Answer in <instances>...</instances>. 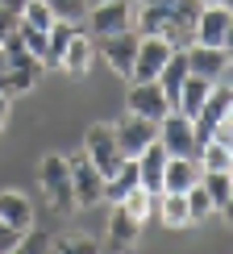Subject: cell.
<instances>
[{"label":"cell","mask_w":233,"mask_h":254,"mask_svg":"<svg viewBox=\"0 0 233 254\" xmlns=\"http://www.w3.org/2000/svg\"><path fill=\"white\" fill-rule=\"evenodd\" d=\"M71 196H75V208H100L104 204V175L88 158H71Z\"/></svg>","instance_id":"obj_5"},{"label":"cell","mask_w":233,"mask_h":254,"mask_svg":"<svg viewBox=\"0 0 233 254\" xmlns=\"http://www.w3.org/2000/svg\"><path fill=\"white\" fill-rule=\"evenodd\" d=\"M113 137H116V146H121L125 158H137L158 137V121H146V117H137V113H125V117L113 125Z\"/></svg>","instance_id":"obj_6"},{"label":"cell","mask_w":233,"mask_h":254,"mask_svg":"<svg viewBox=\"0 0 233 254\" xmlns=\"http://www.w3.org/2000/svg\"><path fill=\"white\" fill-rule=\"evenodd\" d=\"M229 55V67H233V21H229V34H225V46H221Z\"/></svg>","instance_id":"obj_36"},{"label":"cell","mask_w":233,"mask_h":254,"mask_svg":"<svg viewBox=\"0 0 233 254\" xmlns=\"http://www.w3.org/2000/svg\"><path fill=\"white\" fill-rule=\"evenodd\" d=\"M4 67L8 63H4V46H0V83H4Z\"/></svg>","instance_id":"obj_37"},{"label":"cell","mask_w":233,"mask_h":254,"mask_svg":"<svg viewBox=\"0 0 233 254\" xmlns=\"http://www.w3.org/2000/svg\"><path fill=\"white\" fill-rule=\"evenodd\" d=\"M104 55V63L116 71L121 79H133V55H137V29H121V34H109V38H96Z\"/></svg>","instance_id":"obj_10"},{"label":"cell","mask_w":233,"mask_h":254,"mask_svg":"<svg viewBox=\"0 0 233 254\" xmlns=\"http://www.w3.org/2000/svg\"><path fill=\"white\" fill-rule=\"evenodd\" d=\"M8 109H13V96L0 92V133H4V125H8Z\"/></svg>","instance_id":"obj_34"},{"label":"cell","mask_w":233,"mask_h":254,"mask_svg":"<svg viewBox=\"0 0 233 254\" xmlns=\"http://www.w3.org/2000/svg\"><path fill=\"white\" fill-rule=\"evenodd\" d=\"M0 46H4V83H0V92H8V96H25V92L38 88V79L46 75V67H42V59L34 55V50L21 42V34L13 29V34L0 38Z\"/></svg>","instance_id":"obj_1"},{"label":"cell","mask_w":233,"mask_h":254,"mask_svg":"<svg viewBox=\"0 0 233 254\" xmlns=\"http://www.w3.org/2000/svg\"><path fill=\"white\" fill-rule=\"evenodd\" d=\"M17 21H21V25H34V29H50L58 17H55V8H50L46 0H25L21 13H17Z\"/></svg>","instance_id":"obj_26"},{"label":"cell","mask_w":233,"mask_h":254,"mask_svg":"<svg viewBox=\"0 0 233 254\" xmlns=\"http://www.w3.org/2000/svg\"><path fill=\"white\" fill-rule=\"evenodd\" d=\"M183 79H187V55H183V50H171L167 67L158 71V88H163L167 104H171V113H175V100H179V88H183Z\"/></svg>","instance_id":"obj_19"},{"label":"cell","mask_w":233,"mask_h":254,"mask_svg":"<svg viewBox=\"0 0 233 254\" xmlns=\"http://www.w3.org/2000/svg\"><path fill=\"white\" fill-rule=\"evenodd\" d=\"M83 21H88V29H92L96 38L133 29V0H100V4H88Z\"/></svg>","instance_id":"obj_4"},{"label":"cell","mask_w":233,"mask_h":254,"mask_svg":"<svg viewBox=\"0 0 233 254\" xmlns=\"http://www.w3.org/2000/svg\"><path fill=\"white\" fill-rule=\"evenodd\" d=\"M183 55H187V71H192V75L221 79L229 71V55L221 46H200V42H192V46H183Z\"/></svg>","instance_id":"obj_14"},{"label":"cell","mask_w":233,"mask_h":254,"mask_svg":"<svg viewBox=\"0 0 233 254\" xmlns=\"http://www.w3.org/2000/svg\"><path fill=\"white\" fill-rule=\"evenodd\" d=\"M213 83H217V79H204V75H192V71H187L183 88H179V100H175V113H183V117H196L200 104H204V96L213 92Z\"/></svg>","instance_id":"obj_20"},{"label":"cell","mask_w":233,"mask_h":254,"mask_svg":"<svg viewBox=\"0 0 233 254\" xmlns=\"http://www.w3.org/2000/svg\"><path fill=\"white\" fill-rule=\"evenodd\" d=\"M8 250H21V229L0 217V254H8Z\"/></svg>","instance_id":"obj_31"},{"label":"cell","mask_w":233,"mask_h":254,"mask_svg":"<svg viewBox=\"0 0 233 254\" xmlns=\"http://www.w3.org/2000/svg\"><path fill=\"white\" fill-rule=\"evenodd\" d=\"M88 4H100V0H88Z\"/></svg>","instance_id":"obj_39"},{"label":"cell","mask_w":233,"mask_h":254,"mask_svg":"<svg viewBox=\"0 0 233 254\" xmlns=\"http://www.w3.org/2000/svg\"><path fill=\"white\" fill-rule=\"evenodd\" d=\"M13 29H17V13L0 4V38H4V34H13Z\"/></svg>","instance_id":"obj_33"},{"label":"cell","mask_w":233,"mask_h":254,"mask_svg":"<svg viewBox=\"0 0 233 254\" xmlns=\"http://www.w3.org/2000/svg\"><path fill=\"white\" fill-rule=\"evenodd\" d=\"M71 34H75V21H55V25L46 29V55H42V63H46V71L50 67H58V59H62V50H67V42Z\"/></svg>","instance_id":"obj_22"},{"label":"cell","mask_w":233,"mask_h":254,"mask_svg":"<svg viewBox=\"0 0 233 254\" xmlns=\"http://www.w3.org/2000/svg\"><path fill=\"white\" fill-rule=\"evenodd\" d=\"M0 217L25 234V229L34 225V200H29L25 192H0Z\"/></svg>","instance_id":"obj_21"},{"label":"cell","mask_w":233,"mask_h":254,"mask_svg":"<svg viewBox=\"0 0 233 254\" xmlns=\"http://www.w3.org/2000/svg\"><path fill=\"white\" fill-rule=\"evenodd\" d=\"M46 4L55 8V17H62V21H79L88 13V0H46Z\"/></svg>","instance_id":"obj_30"},{"label":"cell","mask_w":233,"mask_h":254,"mask_svg":"<svg viewBox=\"0 0 233 254\" xmlns=\"http://www.w3.org/2000/svg\"><path fill=\"white\" fill-rule=\"evenodd\" d=\"M142 238V221H133L121 204H109V225H104V246L109 250H133Z\"/></svg>","instance_id":"obj_13"},{"label":"cell","mask_w":233,"mask_h":254,"mask_svg":"<svg viewBox=\"0 0 233 254\" xmlns=\"http://www.w3.org/2000/svg\"><path fill=\"white\" fill-rule=\"evenodd\" d=\"M171 59V42L158 34H137V55H133V79H158V71ZM129 79V83H133Z\"/></svg>","instance_id":"obj_9"},{"label":"cell","mask_w":233,"mask_h":254,"mask_svg":"<svg viewBox=\"0 0 233 254\" xmlns=\"http://www.w3.org/2000/svg\"><path fill=\"white\" fill-rule=\"evenodd\" d=\"M200 184H204L213 208H221V204L229 200V192H233V175H229V171H200Z\"/></svg>","instance_id":"obj_25"},{"label":"cell","mask_w":233,"mask_h":254,"mask_svg":"<svg viewBox=\"0 0 233 254\" xmlns=\"http://www.w3.org/2000/svg\"><path fill=\"white\" fill-rule=\"evenodd\" d=\"M208 142H221L225 150H233V117H229V113L213 125V137H208Z\"/></svg>","instance_id":"obj_32"},{"label":"cell","mask_w":233,"mask_h":254,"mask_svg":"<svg viewBox=\"0 0 233 254\" xmlns=\"http://www.w3.org/2000/svg\"><path fill=\"white\" fill-rule=\"evenodd\" d=\"M154 196H158V192H146V188L137 184L133 192H125L121 200H116V204H121L133 221H142V225H146V217H154Z\"/></svg>","instance_id":"obj_23"},{"label":"cell","mask_w":233,"mask_h":254,"mask_svg":"<svg viewBox=\"0 0 233 254\" xmlns=\"http://www.w3.org/2000/svg\"><path fill=\"white\" fill-rule=\"evenodd\" d=\"M125 113H137V117H146V121H163L167 113H171V104H167L158 79H133L129 96H125Z\"/></svg>","instance_id":"obj_8"},{"label":"cell","mask_w":233,"mask_h":254,"mask_svg":"<svg viewBox=\"0 0 233 254\" xmlns=\"http://www.w3.org/2000/svg\"><path fill=\"white\" fill-rule=\"evenodd\" d=\"M204 4H208V0H204Z\"/></svg>","instance_id":"obj_41"},{"label":"cell","mask_w":233,"mask_h":254,"mask_svg":"<svg viewBox=\"0 0 233 254\" xmlns=\"http://www.w3.org/2000/svg\"><path fill=\"white\" fill-rule=\"evenodd\" d=\"M229 175H233V163H229Z\"/></svg>","instance_id":"obj_40"},{"label":"cell","mask_w":233,"mask_h":254,"mask_svg":"<svg viewBox=\"0 0 233 254\" xmlns=\"http://www.w3.org/2000/svg\"><path fill=\"white\" fill-rule=\"evenodd\" d=\"M192 184H200V163L187 154H171L163 171V192H187Z\"/></svg>","instance_id":"obj_18"},{"label":"cell","mask_w":233,"mask_h":254,"mask_svg":"<svg viewBox=\"0 0 233 254\" xmlns=\"http://www.w3.org/2000/svg\"><path fill=\"white\" fill-rule=\"evenodd\" d=\"M217 213H221V217H225V225L233 229V192H229V200H225V204H221V208H217Z\"/></svg>","instance_id":"obj_35"},{"label":"cell","mask_w":233,"mask_h":254,"mask_svg":"<svg viewBox=\"0 0 233 254\" xmlns=\"http://www.w3.org/2000/svg\"><path fill=\"white\" fill-rule=\"evenodd\" d=\"M183 196H187V213H192V221H204V217H213V213H217L213 200H208V192H204V184H192Z\"/></svg>","instance_id":"obj_28"},{"label":"cell","mask_w":233,"mask_h":254,"mask_svg":"<svg viewBox=\"0 0 233 254\" xmlns=\"http://www.w3.org/2000/svg\"><path fill=\"white\" fill-rule=\"evenodd\" d=\"M221 4H225V8H229V13H233V0H221Z\"/></svg>","instance_id":"obj_38"},{"label":"cell","mask_w":233,"mask_h":254,"mask_svg":"<svg viewBox=\"0 0 233 254\" xmlns=\"http://www.w3.org/2000/svg\"><path fill=\"white\" fill-rule=\"evenodd\" d=\"M154 217L163 221L167 229H187V225H196L192 213H187V196H183V192H158V196H154Z\"/></svg>","instance_id":"obj_17"},{"label":"cell","mask_w":233,"mask_h":254,"mask_svg":"<svg viewBox=\"0 0 233 254\" xmlns=\"http://www.w3.org/2000/svg\"><path fill=\"white\" fill-rule=\"evenodd\" d=\"M83 158H88V163L96 167L104 179H109L116 167L125 163L121 146H116V137H113V125H104V121L88 125V133H83Z\"/></svg>","instance_id":"obj_3"},{"label":"cell","mask_w":233,"mask_h":254,"mask_svg":"<svg viewBox=\"0 0 233 254\" xmlns=\"http://www.w3.org/2000/svg\"><path fill=\"white\" fill-rule=\"evenodd\" d=\"M50 250H62V254H96L104 250L100 238H88V234H50Z\"/></svg>","instance_id":"obj_24"},{"label":"cell","mask_w":233,"mask_h":254,"mask_svg":"<svg viewBox=\"0 0 233 254\" xmlns=\"http://www.w3.org/2000/svg\"><path fill=\"white\" fill-rule=\"evenodd\" d=\"M229 21H233V13L221 0H208V4L200 8V17H196V42L200 46H225Z\"/></svg>","instance_id":"obj_12"},{"label":"cell","mask_w":233,"mask_h":254,"mask_svg":"<svg viewBox=\"0 0 233 254\" xmlns=\"http://www.w3.org/2000/svg\"><path fill=\"white\" fill-rule=\"evenodd\" d=\"M92 63H96V46H92V38L88 34H71V42H67V50H62V59H58V71H67V75H75V79H83L92 71Z\"/></svg>","instance_id":"obj_16"},{"label":"cell","mask_w":233,"mask_h":254,"mask_svg":"<svg viewBox=\"0 0 233 254\" xmlns=\"http://www.w3.org/2000/svg\"><path fill=\"white\" fill-rule=\"evenodd\" d=\"M17 34H21V42H25L38 59L46 55V29H34V25H21V21H17ZM42 67H46V63H42Z\"/></svg>","instance_id":"obj_29"},{"label":"cell","mask_w":233,"mask_h":254,"mask_svg":"<svg viewBox=\"0 0 233 254\" xmlns=\"http://www.w3.org/2000/svg\"><path fill=\"white\" fill-rule=\"evenodd\" d=\"M204 8V0H171V17H167L163 38L171 42V50H183L196 42V17Z\"/></svg>","instance_id":"obj_7"},{"label":"cell","mask_w":233,"mask_h":254,"mask_svg":"<svg viewBox=\"0 0 233 254\" xmlns=\"http://www.w3.org/2000/svg\"><path fill=\"white\" fill-rule=\"evenodd\" d=\"M167 158H171V154H167V146L158 142V137H154L150 146H146L142 154H137V184H142L146 192H163V171H167Z\"/></svg>","instance_id":"obj_15"},{"label":"cell","mask_w":233,"mask_h":254,"mask_svg":"<svg viewBox=\"0 0 233 254\" xmlns=\"http://www.w3.org/2000/svg\"><path fill=\"white\" fill-rule=\"evenodd\" d=\"M38 192L46 200V208L55 217H71L75 213V196H71V158L62 154H46L38 163Z\"/></svg>","instance_id":"obj_2"},{"label":"cell","mask_w":233,"mask_h":254,"mask_svg":"<svg viewBox=\"0 0 233 254\" xmlns=\"http://www.w3.org/2000/svg\"><path fill=\"white\" fill-rule=\"evenodd\" d=\"M158 142L167 146V154H187V158H196V150H200L196 129H192V117H183V113H167V117L158 121Z\"/></svg>","instance_id":"obj_11"},{"label":"cell","mask_w":233,"mask_h":254,"mask_svg":"<svg viewBox=\"0 0 233 254\" xmlns=\"http://www.w3.org/2000/svg\"><path fill=\"white\" fill-rule=\"evenodd\" d=\"M196 163H200V171H229L233 150H225L221 142H204V146H200V154H196Z\"/></svg>","instance_id":"obj_27"}]
</instances>
